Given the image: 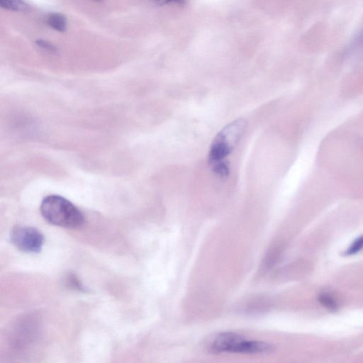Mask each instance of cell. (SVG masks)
Masks as SVG:
<instances>
[{
	"label": "cell",
	"instance_id": "cell-1",
	"mask_svg": "<svg viewBox=\"0 0 363 363\" xmlns=\"http://www.w3.org/2000/svg\"><path fill=\"white\" fill-rule=\"evenodd\" d=\"M40 213L50 223L69 228L82 226L84 217L79 209L65 198L49 195L41 202Z\"/></svg>",
	"mask_w": 363,
	"mask_h": 363
},
{
	"label": "cell",
	"instance_id": "cell-2",
	"mask_svg": "<svg viewBox=\"0 0 363 363\" xmlns=\"http://www.w3.org/2000/svg\"><path fill=\"white\" fill-rule=\"evenodd\" d=\"M208 350L213 353L258 354L273 350V346L265 342L247 339L237 333L225 332L212 339Z\"/></svg>",
	"mask_w": 363,
	"mask_h": 363
},
{
	"label": "cell",
	"instance_id": "cell-3",
	"mask_svg": "<svg viewBox=\"0 0 363 363\" xmlns=\"http://www.w3.org/2000/svg\"><path fill=\"white\" fill-rule=\"evenodd\" d=\"M246 125L245 119L238 118L228 124L217 134L208 152L210 165L225 161L242 138Z\"/></svg>",
	"mask_w": 363,
	"mask_h": 363
},
{
	"label": "cell",
	"instance_id": "cell-4",
	"mask_svg": "<svg viewBox=\"0 0 363 363\" xmlns=\"http://www.w3.org/2000/svg\"><path fill=\"white\" fill-rule=\"evenodd\" d=\"M12 244L19 250L26 252H39L44 243V236L35 228L18 225L11 231Z\"/></svg>",
	"mask_w": 363,
	"mask_h": 363
},
{
	"label": "cell",
	"instance_id": "cell-5",
	"mask_svg": "<svg viewBox=\"0 0 363 363\" xmlns=\"http://www.w3.org/2000/svg\"><path fill=\"white\" fill-rule=\"evenodd\" d=\"M48 24L60 32H64L67 28V19L65 16L61 13H53L48 16Z\"/></svg>",
	"mask_w": 363,
	"mask_h": 363
},
{
	"label": "cell",
	"instance_id": "cell-6",
	"mask_svg": "<svg viewBox=\"0 0 363 363\" xmlns=\"http://www.w3.org/2000/svg\"><path fill=\"white\" fill-rule=\"evenodd\" d=\"M1 8L13 11H26L29 5L23 0H0Z\"/></svg>",
	"mask_w": 363,
	"mask_h": 363
},
{
	"label": "cell",
	"instance_id": "cell-7",
	"mask_svg": "<svg viewBox=\"0 0 363 363\" xmlns=\"http://www.w3.org/2000/svg\"><path fill=\"white\" fill-rule=\"evenodd\" d=\"M318 301L327 309L335 311L338 308L337 300L328 292H322L318 295Z\"/></svg>",
	"mask_w": 363,
	"mask_h": 363
},
{
	"label": "cell",
	"instance_id": "cell-8",
	"mask_svg": "<svg viewBox=\"0 0 363 363\" xmlns=\"http://www.w3.org/2000/svg\"><path fill=\"white\" fill-rule=\"evenodd\" d=\"M215 174L221 179L226 178L229 174L228 165L225 161L211 165Z\"/></svg>",
	"mask_w": 363,
	"mask_h": 363
},
{
	"label": "cell",
	"instance_id": "cell-9",
	"mask_svg": "<svg viewBox=\"0 0 363 363\" xmlns=\"http://www.w3.org/2000/svg\"><path fill=\"white\" fill-rule=\"evenodd\" d=\"M363 250V235L359 236L353 241L345 251V255H354Z\"/></svg>",
	"mask_w": 363,
	"mask_h": 363
},
{
	"label": "cell",
	"instance_id": "cell-10",
	"mask_svg": "<svg viewBox=\"0 0 363 363\" xmlns=\"http://www.w3.org/2000/svg\"><path fill=\"white\" fill-rule=\"evenodd\" d=\"M66 284H67L72 289L77 290L83 289V286L79 280L74 276V274H69L66 277Z\"/></svg>",
	"mask_w": 363,
	"mask_h": 363
},
{
	"label": "cell",
	"instance_id": "cell-11",
	"mask_svg": "<svg viewBox=\"0 0 363 363\" xmlns=\"http://www.w3.org/2000/svg\"><path fill=\"white\" fill-rule=\"evenodd\" d=\"M37 45L42 48L43 49L48 50L50 52H56L57 48L53 45L48 41L43 40H38L36 42Z\"/></svg>",
	"mask_w": 363,
	"mask_h": 363
},
{
	"label": "cell",
	"instance_id": "cell-12",
	"mask_svg": "<svg viewBox=\"0 0 363 363\" xmlns=\"http://www.w3.org/2000/svg\"><path fill=\"white\" fill-rule=\"evenodd\" d=\"M155 4L159 6H164L167 4H184L186 0H152Z\"/></svg>",
	"mask_w": 363,
	"mask_h": 363
},
{
	"label": "cell",
	"instance_id": "cell-13",
	"mask_svg": "<svg viewBox=\"0 0 363 363\" xmlns=\"http://www.w3.org/2000/svg\"><path fill=\"white\" fill-rule=\"evenodd\" d=\"M94 1H101V0H94Z\"/></svg>",
	"mask_w": 363,
	"mask_h": 363
}]
</instances>
